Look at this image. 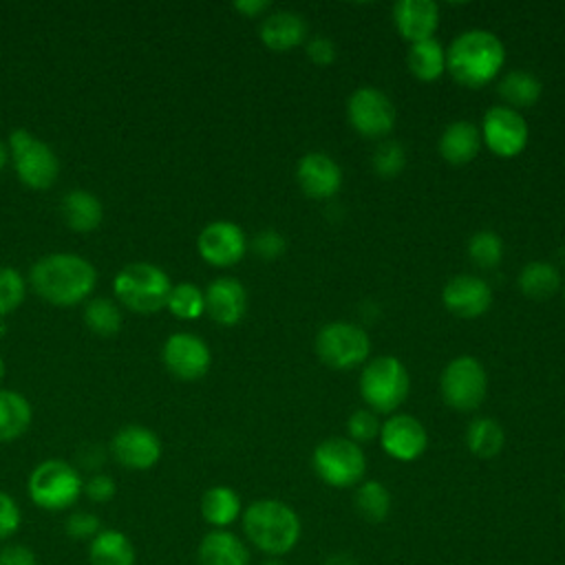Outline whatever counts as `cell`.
<instances>
[{"label": "cell", "mask_w": 565, "mask_h": 565, "mask_svg": "<svg viewBox=\"0 0 565 565\" xmlns=\"http://www.w3.org/2000/svg\"><path fill=\"white\" fill-rule=\"evenodd\" d=\"M29 280L40 298L57 307H68L82 302L93 291L97 274L77 254H49L31 267Z\"/></svg>", "instance_id": "cell-1"}, {"label": "cell", "mask_w": 565, "mask_h": 565, "mask_svg": "<svg viewBox=\"0 0 565 565\" xmlns=\"http://www.w3.org/2000/svg\"><path fill=\"white\" fill-rule=\"evenodd\" d=\"M241 521L247 541L269 558L289 554L302 534V523L296 510L278 499H258L249 503L243 510Z\"/></svg>", "instance_id": "cell-2"}, {"label": "cell", "mask_w": 565, "mask_h": 565, "mask_svg": "<svg viewBox=\"0 0 565 565\" xmlns=\"http://www.w3.org/2000/svg\"><path fill=\"white\" fill-rule=\"evenodd\" d=\"M505 62L503 42L486 29L459 33L446 51V71L466 88H481L492 82Z\"/></svg>", "instance_id": "cell-3"}, {"label": "cell", "mask_w": 565, "mask_h": 565, "mask_svg": "<svg viewBox=\"0 0 565 565\" xmlns=\"http://www.w3.org/2000/svg\"><path fill=\"white\" fill-rule=\"evenodd\" d=\"M26 492L38 508L46 512H62L79 499L84 492V481L68 461L46 459L31 470Z\"/></svg>", "instance_id": "cell-4"}, {"label": "cell", "mask_w": 565, "mask_h": 565, "mask_svg": "<svg viewBox=\"0 0 565 565\" xmlns=\"http://www.w3.org/2000/svg\"><path fill=\"white\" fill-rule=\"evenodd\" d=\"M115 296L137 313H154L168 305L172 291L170 278L152 263L126 265L113 282Z\"/></svg>", "instance_id": "cell-5"}, {"label": "cell", "mask_w": 565, "mask_h": 565, "mask_svg": "<svg viewBox=\"0 0 565 565\" xmlns=\"http://www.w3.org/2000/svg\"><path fill=\"white\" fill-rule=\"evenodd\" d=\"M408 388V371L393 355H380L371 360L360 375V393L375 413L395 411L406 399Z\"/></svg>", "instance_id": "cell-6"}, {"label": "cell", "mask_w": 565, "mask_h": 565, "mask_svg": "<svg viewBox=\"0 0 565 565\" xmlns=\"http://www.w3.org/2000/svg\"><path fill=\"white\" fill-rule=\"evenodd\" d=\"M311 466L320 481L327 486L351 488L362 481L366 472V457L355 441L344 437H329L316 446Z\"/></svg>", "instance_id": "cell-7"}, {"label": "cell", "mask_w": 565, "mask_h": 565, "mask_svg": "<svg viewBox=\"0 0 565 565\" xmlns=\"http://www.w3.org/2000/svg\"><path fill=\"white\" fill-rule=\"evenodd\" d=\"M9 157L22 183L35 190H44L55 183L60 163L55 152L33 137L29 130H13L9 135Z\"/></svg>", "instance_id": "cell-8"}, {"label": "cell", "mask_w": 565, "mask_h": 565, "mask_svg": "<svg viewBox=\"0 0 565 565\" xmlns=\"http://www.w3.org/2000/svg\"><path fill=\"white\" fill-rule=\"evenodd\" d=\"M444 402L461 413L475 411L488 391V375L477 358L459 355L450 360L439 380Z\"/></svg>", "instance_id": "cell-9"}, {"label": "cell", "mask_w": 565, "mask_h": 565, "mask_svg": "<svg viewBox=\"0 0 565 565\" xmlns=\"http://www.w3.org/2000/svg\"><path fill=\"white\" fill-rule=\"evenodd\" d=\"M371 342L364 329L349 322H331L322 327L316 335L318 358L338 371L353 369L362 364L369 355Z\"/></svg>", "instance_id": "cell-10"}, {"label": "cell", "mask_w": 565, "mask_h": 565, "mask_svg": "<svg viewBox=\"0 0 565 565\" xmlns=\"http://www.w3.org/2000/svg\"><path fill=\"white\" fill-rule=\"evenodd\" d=\"M347 115L351 126L364 137H382L395 124L393 102L373 86H362L349 97Z\"/></svg>", "instance_id": "cell-11"}, {"label": "cell", "mask_w": 565, "mask_h": 565, "mask_svg": "<svg viewBox=\"0 0 565 565\" xmlns=\"http://www.w3.org/2000/svg\"><path fill=\"white\" fill-rule=\"evenodd\" d=\"M481 139L499 157H514L527 143V124L510 106H492L481 121Z\"/></svg>", "instance_id": "cell-12"}, {"label": "cell", "mask_w": 565, "mask_h": 565, "mask_svg": "<svg viewBox=\"0 0 565 565\" xmlns=\"http://www.w3.org/2000/svg\"><path fill=\"white\" fill-rule=\"evenodd\" d=\"M199 254L214 267H230L238 263L247 249L243 230L232 221H214L205 225L196 238Z\"/></svg>", "instance_id": "cell-13"}, {"label": "cell", "mask_w": 565, "mask_h": 565, "mask_svg": "<svg viewBox=\"0 0 565 565\" xmlns=\"http://www.w3.org/2000/svg\"><path fill=\"white\" fill-rule=\"evenodd\" d=\"M207 344L192 333H172L163 344V362L168 371L181 380H199L210 369Z\"/></svg>", "instance_id": "cell-14"}, {"label": "cell", "mask_w": 565, "mask_h": 565, "mask_svg": "<svg viewBox=\"0 0 565 565\" xmlns=\"http://www.w3.org/2000/svg\"><path fill=\"white\" fill-rule=\"evenodd\" d=\"M113 457L130 470H148L161 457V441L159 437L143 426H124L117 430L110 444Z\"/></svg>", "instance_id": "cell-15"}, {"label": "cell", "mask_w": 565, "mask_h": 565, "mask_svg": "<svg viewBox=\"0 0 565 565\" xmlns=\"http://www.w3.org/2000/svg\"><path fill=\"white\" fill-rule=\"evenodd\" d=\"M380 444L384 452L397 461H415L428 444L426 428L413 415H393L382 424Z\"/></svg>", "instance_id": "cell-16"}, {"label": "cell", "mask_w": 565, "mask_h": 565, "mask_svg": "<svg viewBox=\"0 0 565 565\" xmlns=\"http://www.w3.org/2000/svg\"><path fill=\"white\" fill-rule=\"evenodd\" d=\"M441 300L450 313L470 320L488 311V307L492 305V289L483 278L461 274L446 282Z\"/></svg>", "instance_id": "cell-17"}, {"label": "cell", "mask_w": 565, "mask_h": 565, "mask_svg": "<svg viewBox=\"0 0 565 565\" xmlns=\"http://www.w3.org/2000/svg\"><path fill=\"white\" fill-rule=\"evenodd\" d=\"M302 192L311 199H329L342 185L340 166L324 152H309L300 159L296 170Z\"/></svg>", "instance_id": "cell-18"}, {"label": "cell", "mask_w": 565, "mask_h": 565, "mask_svg": "<svg viewBox=\"0 0 565 565\" xmlns=\"http://www.w3.org/2000/svg\"><path fill=\"white\" fill-rule=\"evenodd\" d=\"M393 20L411 44L430 40L439 24V7L433 0H399L393 4Z\"/></svg>", "instance_id": "cell-19"}, {"label": "cell", "mask_w": 565, "mask_h": 565, "mask_svg": "<svg viewBox=\"0 0 565 565\" xmlns=\"http://www.w3.org/2000/svg\"><path fill=\"white\" fill-rule=\"evenodd\" d=\"M247 291L236 278H216L205 291V311L218 324H236L245 316Z\"/></svg>", "instance_id": "cell-20"}, {"label": "cell", "mask_w": 565, "mask_h": 565, "mask_svg": "<svg viewBox=\"0 0 565 565\" xmlns=\"http://www.w3.org/2000/svg\"><path fill=\"white\" fill-rule=\"evenodd\" d=\"M199 565H249V550L230 530L207 532L196 547Z\"/></svg>", "instance_id": "cell-21"}, {"label": "cell", "mask_w": 565, "mask_h": 565, "mask_svg": "<svg viewBox=\"0 0 565 565\" xmlns=\"http://www.w3.org/2000/svg\"><path fill=\"white\" fill-rule=\"evenodd\" d=\"M307 22L294 11H274L260 24V40L271 51H289L305 42Z\"/></svg>", "instance_id": "cell-22"}, {"label": "cell", "mask_w": 565, "mask_h": 565, "mask_svg": "<svg viewBox=\"0 0 565 565\" xmlns=\"http://www.w3.org/2000/svg\"><path fill=\"white\" fill-rule=\"evenodd\" d=\"M479 148H481V132L472 121H466V119L448 124L439 139V152L452 166L470 163L477 157Z\"/></svg>", "instance_id": "cell-23"}, {"label": "cell", "mask_w": 565, "mask_h": 565, "mask_svg": "<svg viewBox=\"0 0 565 565\" xmlns=\"http://www.w3.org/2000/svg\"><path fill=\"white\" fill-rule=\"evenodd\" d=\"M137 554L130 539L115 527H102L88 541L90 565H135Z\"/></svg>", "instance_id": "cell-24"}, {"label": "cell", "mask_w": 565, "mask_h": 565, "mask_svg": "<svg viewBox=\"0 0 565 565\" xmlns=\"http://www.w3.org/2000/svg\"><path fill=\"white\" fill-rule=\"evenodd\" d=\"M243 514L241 497L230 486H212L201 497V516L214 530H227Z\"/></svg>", "instance_id": "cell-25"}, {"label": "cell", "mask_w": 565, "mask_h": 565, "mask_svg": "<svg viewBox=\"0 0 565 565\" xmlns=\"http://www.w3.org/2000/svg\"><path fill=\"white\" fill-rule=\"evenodd\" d=\"M60 212L64 223L75 230V232H93L102 218H104V207L97 201L95 194L86 190H71L62 196Z\"/></svg>", "instance_id": "cell-26"}, {"label": "cell", "mask_w": 565, "mask_h": 565, "mask_svg": "<svg viewBox=\"0 0 565 565\" xmlns=\"http://www.w3.org/2000/svg\"><path fill=\"white\" fill-rule=\"evenodd\" d=\"M505 433L492 417H477L466 428V446L479 459H492L503 450Z\"/></svg>", "instance_id": "cell-27"}, {"label": "cell", "mask_w": 565, "mask_h": 565, "mask_svg": "<svg viewBox=\"0 0 565 565\" xmlns=\"http://www.w3.org/2000/svg\"><path fill=\"white\" fill-rule=\"evenodd\" d=\"M561 282L558 269L547 260H532L519 274V289L532 300H547Z\"/></svg>", "instance_id": "cell-28"}, {"label": "cell", "mask_w": 565, "mask_h": 565, "mask_svg": "<svg viewBox=\"0 0 565 565\" xmlns=\"http://www.w3.org/2000/svg\"><path fill=\"white\" fill-rule=\"evenodd\" d=\"M31 424V404L13 391H0V441H13Z\"/></svg>", "instance_id": "cell-29"}, {"label": "cell", "mask_w": 565, "mask_h": 565, "mask_svg": "<svg viewBox=\"0 0 565 565\" xmlns=\"http://www.w3.org/2000/svg\"><path fill=\"white\" fill-rule=\"evenodd\" d=\"M408 68L422 82H433L446 71V51L437 40L413 42L408 49Z\"/></svg>", "instance_id": "cell-30"}, {"label": "cell", "mask_w": 565, "mask_h": 565, "mask_svg": "<svg viewBox=\"0 0 565 565\" xmlns=\"http://www.w3.org/2000/svg\"><path fill=\"white\" fill-rule=\"evenodd\" d=\"M499 95L510 104V108H527L541 97V82L527 71H510L499 82Z\"/></svg>", "instance_id": "cell-31"}, {"label": "cell", "mask_w": 565, "mask_h": 565, "mask_svg": "<svg viewBox=\"0 0 565 565\" xmlns=\"http://www.w3.org/2000/svg\"><path fill=\"white\" fill-rule=\"evenodd\" d=\"M353 501L358 514L369 523H382L391 512V492L380 481H362Z\"/></svg>", "instance_id": "cell-32"}, {"label": "cell", "mask_w": 565, "mask_h": 565, "mask_svg": "<svg viewBox=\"0 0 565 565\" xmlns=\"http://www.w3.org/2000/svg\"><path fill=\"white\" fill-rule=\"evenodd\" d=\"M84 322L97 335H115L121 327V313L115 302L106 298H95L84 309Z\"/></svg>", "instance_id": "cell-33"}, {"label": "cell", "mask_w": 565, "mask_h": 565, "mask_svg": "<svg viewBox=\"0 0 565 565\" xmlns=\"http://www.w3.org/2000/svg\"><path fill=\"white\" fill-rule=\"evenodd\" d=\"M177 318L194 320L205 311V294L192 282H179L172 287L166 305Z\"/></svg>", "instance_id": "cell-34"}, {"label": "cell", "mask_w": 565, "mask_h": 565, "mask_svg": "<svg viewBox=\"0 0 565 565\" xmlns=\"http://www.w3.org/2000/svg\"><path fill=\"white\" fill-rule=\"evenodd\" d=\"M468 256L472 258L475 265L490 269V267L499 265V260L503 258V241L494 232L481 230L470 238Z\"/></svg>", "instance_id": "cell-35"}, {"label": "cell", "mask_w": 565, "mask_h": 565, "mask_svg": "<svg viewBox=\"0 0 565 565\" xmlns=\"http://www.w3.org/2000/svg\"><path fill=\"white\" fill-rule=\"evenodd\" d=\"M404 163H406V154L397 141H384L373 152V170L384 179L397 177Z\"/></svg>", "instance_id": "cell-36"}, {"label": "cell", "mask_w": 565, "mask_h": 565, "mask_svg": "<svg viewBox=\"0 0 565 565\" xmlns=\"http://www.w3.org/2000/svg\"><path fill=\"white\" fill-rule=\"evenodd\" d=\"M24 300V280L11 267H0V318Z\"/></svg>", "instance_id": "cell-37"}, {"label": "cell", "mask_w": 565, "mask_h": 565, "mask_svg": "<svg viewBox=\"0 0 565 565\" xmlns=\"http://www.w3.org/2000/svg\"><path fill=\"white\" fill-rule=\"evenodd\" d=\"M347 428H349L351 441H355L358 446L373 441L375 437H380V430H382L377 415H375L373 411H366V408L355 411V413L349 417Z\"/></svg>", "instance_id": "cell-38"}, {"label": "cell", "mask_w": 565, "mask_h": 565, "mask_svg": "<svg viewBox=\"0 0 565 565\" xmlns=\"http://www.w3.org/2000/svg\"><path fill=\"white\" fill-rule=\"evenodd\" d=\"M99 530H102V523L93 512L79 510V512H71L64 519V532L75 541H90Z\"/></svg>", "instance_id": "cell-39"}, {"label": "cell", "mask_w": 565, "mask_h": 565, "mask_svg": "<svg viewBox=\"0 0 565 565\" xmlns=\"http://www.w3.org/2000/svg\"><path fill=\"white\" fill-rule=\"evenodd\" d=\"M22 523V512L20 505L15 503V499L0 490V541H9Z\"/></svg>", "instance_id": "cell-40"}, {"label": "cell", "mask_w": 565, "mask_h": 565, "mask_svg": "<svg viewBox=\"0 0 565 565\" xmlns=\"http://www.w3.org/2000/svg\"><path fill=\"white\" fill-rule=\"evenodd\" d=\"M117 492V486L115 481L108 477V475H93L86 483H84V494L95 501V503H108Z\"/></svg>", "instance_id": "cell-41"}, {"label": "cell", "mask_w": 565, "mask_h": 565, "mask_svg": "<svg viewBox=\"0 0 565 565\" xmlns=\"http://www.w3.org/2000/svg\"><path fill=\"white\" fill-rule=\"evenodd\" d=\"M254 252L263 258H276L285 252V238L276 230H263L254 238Z\"/></svg>", "instance_id": "cell-42"}, {"label": "cell", "mask_w": 565, "mask_h": 565, "mask_svg": "<svg viewBox=\"0 0 565 565\" xmlns=\"http://www.w3.org/2000/svg\"><path fill=\"white\" fill-rule=\"evenodd\" d=\"M0 565H38V556L29 545L7 543L0 547Z\"/></svg>", "instance_id": "cell-43"}, {"label": "cell", "mask_w": 565, "mask_h": 565, "mask_svg": "<svg viewBox=\"0 0 565 565\" xmlns=\"http://www.w3.org/2000/svg\"><path fill=\"white\" fill-rule=\"evenodd\" d=\"M307 55L316 62V64H331L335 60V46L329 38L324 35H316L309 40L307 44Z\"/></svg>", "instance_id": "cell-44"}, {"label": "cell", "mask_w": 565, "mask_h": 565, "mask_svg": "<svg viewBox=\"0 0 565 565\" xmlns=\"http://www.w3.org/2000/svg\"><path fill=\"white\" fill-rule=\"evenodd\" d=\"M234 9L247 18H254V15H260L263 11H267L269 2L267 0H241V2H234Z\"/></svg>", "instance_id": "cell-45"}, {"label": "cell", "mask_w": 565, "mask_h": 565, "mask_svg": "<svg viewBox=\"0 0 565 565\" xmlns=\"http://www.w3.org/2000/svg\"><path fill=\"white\" fill-rule=\"evenodd\" d=\"M322 565H358V563H355V558L351 554L338 552V554H331L329 558H324Z\"/></svg>", "instance_id": "cell-46"}, {"label": "cell", "mask_w": 565, "mask_h": 565, "mask_svg": "<svg viewBox=\"0 0 565 565\" xmlns=\"http://www.w3.org/2000/svg\"><path fill=\"white\" fill-rule=\"evenodd\" d=\"M7 159H9V150H7V146L0 141V170L4 168V163H7Z\"/></svg>", "instance_id": "cell-47"}, {"label": "cell", "mask_w": 565, "mask_h": 565, "mask_svg": "<svg viewBox=\"0 0 565 565\" xmlns=\"http://www.w3.org/2000/svg\"><path fill=\"white\" fill-rule=\"evenodd\" d=\"M263 565H285L280 558H267Z\"/></svg>", "instance_id": "cell-48"}, {"label": "cell", "mask_w": 565, "mask_h": 565, "mask_svg": "<svg viewBox=\"0 0 565 565\" xmlns=\"http://www.w3.org/2000/svg\"><path fill=\"white\" fill-rule=\"evenodd\" d=\"M2 377H4V362H2V358H0V382H2Z\"/></svg>", "instance_id": "cell-49"}, {"label": "cell", "mask_w": 565, "mask_h": 565, "mask_svg": "<svg viewBox=\"0 0 565 565\" xmlns=\"http://www.w3.org/2000/svg\"><path fill=\"white\" fill-rule=\"evenodd\" d=\"M563 514H565V508H563Z\"/></svg>", "instance_id": "cell-50"}]
</instances>
